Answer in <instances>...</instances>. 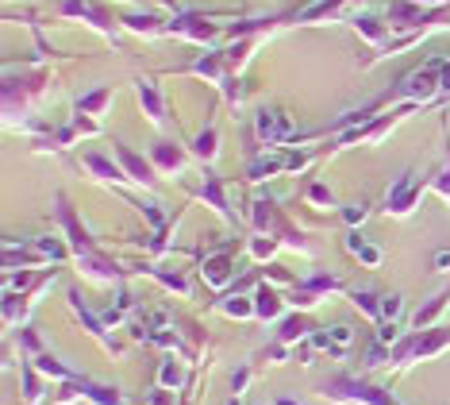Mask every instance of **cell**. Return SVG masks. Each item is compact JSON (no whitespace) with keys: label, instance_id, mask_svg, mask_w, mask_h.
Instances as JSON below:
<instances>
[{"label":"cell","instance_id":"obj_1","mask_svg":"<svg viewBox=\"0 0 450 405\" xmlns=\"http://www.w3.org/2000/svg\"><path fill=\"white\" fill-rule=\"evenodd\" d=\"M435 89H443V62H431V66H424V70L408 73L404 86H400L404 97H416V101H427Z\"/></svg>","mask_w":450,"mask_h":405},{"label":"cell","instance_id":"obj_2","mask_svg":"<svg viewBox=\"0 0 450 405\" xmlns=\"http://www.w3.org/2000/svg\"><path fill=\"white\" fill-rule=\"evenodd\" d=\"M258 135L262 143H281V139H293V116L281 108H262L258 112Z\"/></svg>","mask_w":450,"mask_h":405},{"label":"cell","instance_id":"obj_3","mask_svg":"<svg viewBox=\"0 0 450 405\" xmlns=\"http://www.w3.org/2000/svg\"><path fill=\"white\" fill-rule=\"evenodd\" d=\"M416 193H419V182L412 174H404L397 185L389 190V212H408L416 205Z\"/></svg>","mask_w":450,"mask_h":405},{"label":"cell","instance_id":"obj_4","mask_svg":"<svg viewBox=\"0 0 450 405\" xmlns=\"http://www.w3.org/2000/svg\"><path fill=\"white\" fill-rule=\"evenodd\" d=\"M116 155L123 158V166H127V174L135 178V182H150V166L142 163V158H139L131 147H116Z\"/></svg>","mask_w":450,"mask_h":405},{"label":"cell","instance_id":"obj_5","mask_svg":"<svg viewBox=\"0 0 450 405\" xmlns=\"http://www.w3.org/2000/svg\"><path fill=\"white\" fill-rule=\"evenodd\" d=\"M227 275H231V259H227V255H216V259L204 262V278L212 282V286H224Z\"/></svg>","mask_w":450,"mask_h":405},{"label":"cell","instance_id":"obj_6","mask_svg":"<svg viewBox=\"0 0 450 405\" xmlns=\"http://www.w3.org/2000/svg\"><path fill=\"white\" fill-rule=\"evenodd\" d=\"M174 27L185 31V35H193V39H212V27H204V20H197V16H185V20H177Z\"/></svg>","mask_w":450,"mask_h":405},{"label":"cell","instance_id":"obj_7","mask_svg":"<svg viewBox=\"0 0 450 405\" xmlns=\"http://www.w3.org/2000/svg\"><path fill=\"white\" fill-rule=\"evenodd\" d=\"M139 97H142V105L150 108V120H162V105H158V93L150 81H139Z\"/></svg>","mask_w":450,"mask_h":405},{"label":"cell","instance_id":"obj_8","mask_svg":"<svg viewBox=\"0 0 450 405\" xmlns=\"http://www.w3.org/2000/svg\"><path fill=\"white\" fill-rule=\"evenodd\" d=\"M85 166H89L93 174H100V178H123V174H120V170H116V166H112L104 155H89V158H85Z\"/></svg>","mask_w":450,"mask_h":405},{"label":"cell","instance_id":"obj_9","mask_svg":"<svg viewBox=\"0 0 450 405\" xmlns=\"http://www.w3.org/2000/svg\"><path fill=\"white\" fill-rule=\"evenodd\" d=\"M350 251H354L358 259H366V262H377V259H381V255H377V247H370V243L362 240V235H350Z\"/></svg>","mask_w":450,"mask_h":405},{"label":"cell","instance_id":"obj_10","mask_svg":"<svg viewBox=\"0 0 450 405\" xmlns=\"http://www.w3.org/2000/svg\"><path fill=\"white\" fill-rule=\"evenodd\" d=\"M258 313H262V317H277V313H281V305H277V297L270 294V289H258Z\"/></svg>","mask_w":450,"mask_h":405},{"label":"cell","instance_id":"obj_11","mask_svg":"<svg viewBox=\"0 0 450 405\" xmlns=\"http://www.w3.org/2000/svg\"><path fill=\"white\" fill-rule=\"evenodd\" d=\"M155 158H158L162 166H169V170H174V166H181V155H177V150L169 147V143H158V147H155Z\"/></svg>","mask_w":450,"mask_h":405},{"label":"cell","instance_id":"obj_12","mask_svg":"<svg viewBox=\"0 0 450 405\" xmlns=\"http://www.w3.org/2000/svg\"><path fill=\"white\" fill-rule=\"evenodd\" d=\"M281 158H258V163L251 166V178H266V174H273V170H281Z\"/></svg>","mask_w":450,"mask_h":405},{"label":"cell","instance_id":"obj_13","mask_svg":"<svg viewBox=\"0 0 450 405\" xmlns=\"http://www.w3.org/2000/svg\"><path fill=\"white\" fill-rule=\"evenodd\" d=\"M443 305H446V294H443V297H435V301H431L427 309H419V313H416V328H424L427 320L435 317V313H439V309H443Z\"/></svg>","mask_w":450,"mask_h":405},{"label":"cell","instance_id":"obj_14","mask_svg":"<svg viewBox=\"0 0 450 405\" xmlns=\"http://www.w3.org/2000/svg\"><path fill=\"white\" fill-rule=\"evenodd\" d=\"M358 31H362V35H370L373 43H381V39H385V31H381L377 20H370V16H362V20H358Z\"/></svg>","mask_w":450,"mask_h":405},{"label":"cell","instance_id":"obj_15","mask_svg":"<svg viewBox=\"0 0 450 405\" xmlns=\"http://www.w3.org/2000/svg\"><path fill=\"white\" fill-rule=\"evenodd\" d=\"M104 101H108V89H97V93H93V97H85L78 108H85V112H97V108L104 105Z\"/></svg>","mask_w":450,"mask_h":405},{"label":"cell","instance_id":"obj_16","mask_svg":"<svg viewBox=\"0 0 450 405\" xmlns=\"http://www.w3.org/2000/svg\"><path fill=\"white\" fill-rule=\"evenodd\" d=\"M354 305L366 309L370 317H377V297H373V294H354Z\"/></svg>","mask_w":450,"mask_h":405},{"label":"cell","instance_id":"obj_17","mask_svg":"<svg viewBox=\"0 0 450 405\" xmlns=\"http://www.w3.org/2000/svg\"><path fill=\"white\" fill-rule=\"evenodd\" d=\"M212 150H216V131H204L197 139V155H212Z\"/></svg>","mask_w":450,"mask_h":405},{"label":"cell","instance_id":"obj_18","mask_svg":"<svg viewBox=\"0 0 450 405\" xmlns=\"http://www.w3.org/2000/svg\"><path fill=\"white\" fill-rule=\"evenodd\" d=\"M39 371H46V374H58V379H70V371H66V366H58L54 359H46V355L39 359Z\"/></svg>","mask_w":450,"mask_h":405},{"label":"cell","instance_id":"obj_19","mask_svg":"<svg viewBox=\"0 0 450 405\" xmlns=\"http://www.w3.org/2000/svg\"><path fill=\"white\" fill-rule=\"evenodd\" d=\"M300 332H304V320H285V328H281V340H296Z\"/></svg>","mask_w":450,"mask_h":405},{"label":"cell","instance_id":"obj_20","mask_svg":"<svg viewBox=\"0 0 450 405\" xmlns=\"http://www.w3.org/2000/svg\"><path fill=\"white\" fill-rule=\"evenodd\" d=\"M204 197H212L216 209H219V212H227V209H224V193H219V185H216V182H208V185H204Z\"/></svg>","mask_w":450,"mask_h":405},{"label":"cell","instance_id":"obj_21","mask_svg":"<svg viewBox=\"0 0 450 405\" xmlns=\"http://www.w3.org/2000/svg\"><path fill=\"white\" fill-rule=\"evenodd\" d=\"M127 24L135 27V31H147V27H155L158 20H155V16H127Z\"/></svg>","mask_w":450,"mask_h":405},{"label":"cell","instance_id":"obj_22","mask_svg":"<svg viewBox=\"0 0 450 405\" xmlns=\"http://www.w3.org/2000/svg\"><path fill=\"white\" fill-rule=\"evenodd\" d=\"M227 313H235V317H246V313H251V305H246L243 297H235L231 305H227Z\"/></svg>","mask_w":450,"mask_h":405},{"label":"cell","instance_id":"obj_23","mask_svg":"<svg viewBox=\"0 0 450 405\" xmlns=\"http://www.w3.org/2000/svg\"><path fill=\"white\" fill-rule=\"evenodd\" d=\"M162 382H166V386L181 382V371H177V366H166V371H162Z\"/></svg>","mask_w":450,"mask_h":405},{"label":"cell","instance_id":"obj_24","mask_svg":"<svg viewBox=\"0 0 450 405\" xmlns=\"http://www.w3.org/2000/svg\"><path fill=\"white\" fill-rule=\"evenodd\" d=\"M385 317H397L400 313V297H385V309H381Z\"/></svg>","mask_w":450,"mask_h":405},{"label":"cell","instance_id":"obj_25","mask_svg":"<svg viewBox=\"0 0 450 405\" xmlns=\"http://www.w3.org/2000/svg\"><path fill=\"white\" fill-rule=\"evenodd\" d=\"M331 340H335V344H350V328H335Z\"/></svg>","mask_w":450,"mask_h":405},{"label":"cell","instance_id":"obj_26","mask_svg":"<svg viewBox=\"0 0 450 405\" xmlns=\"http://www.w3.org/2000/svg\"><path fill=\"white\" fill-rule=\"evenodd\" d=\"M362 216H366V205H350L347 209V220H362Z\"/></svg>","mask_w":450,"mask_h":405},{"label":"cell","instance_id":"obj_27","mask_svg":"<svg viewBox=\"0 0 450 405\" xmlns=\"http://www.w3.org/2000/svg\"><path fill=\"white\" fill-rule=\"evenodd\" d=\"M312 201H331V193L323 185H312Z\"/></svg>","mask_w":450,"mask_h":405},{"label":"cell","instance_id":"obj_28","mask_svg":"<svg viewBox=\"0 0 450 405\" xmlns=\"http://www.w3.org/2000/svg\"><path fill=\"white\" fill-rule=\"evenodd\" d=\"M435 262H439V267H450V251H443V255H439Z\"/></svg>","mask_w":450,"mask_h":405},{"label":"cell","instance_id":"obj_29","mask_svg":"<svg viewBox=\"0 0 450 405\" xmlns=\"http://www.w3.org/2000/svg\"><path fill=\"white\" fill-rule=\"evenodd\" d=\"M150 405H169V394H158V398L150 401Z\"/></svg>","mask_w":450,"mask_h":405},{"label":"cell","instance_id":"obj_30","mask_svg":"<svg viewBox=\"0 0 450 405\" xmlns=\"http://www.w3.org/2000/svg\"><path fill=\"white\" fill-rule=\"evenodd\" d=\"M412 4H443V0H412Z\"/></svg>","mask_w":450,"mask_h":405},{"label":"cell","instance_id":"obj_31","mask_svg":"<svg viewBox=\"0 0 450 405\" xmlns=\"http://www.w3.org/2000/svg\"><path fill=\"white\" fill-rule=\"evenodd\" d=\"M277 405H296V401H285V398H281V401H277Z\"/></svg>","mask_w":450,"mask_h":405}]
</instances>
